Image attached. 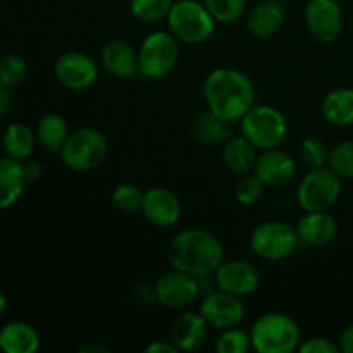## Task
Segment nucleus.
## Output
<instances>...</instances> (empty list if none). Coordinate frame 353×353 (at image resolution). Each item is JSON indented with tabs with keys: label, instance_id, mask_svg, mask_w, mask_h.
I'll return each instance as SVG.
<instances>
[{
	"label": "nucleus",
	"instance_id": "f257e3e1",
	"mask_svg": "<svg viewBox=\"0 0 353 353\" xmlns=\"http://www.w3.org/2000/svg\"><path fill=\"white\" fill-rule=\"evenodd\" d=\"M203 97L209 110L228 123H234L254 107L255 88L245 72L233 68H217L203 81Z\"/></svg>",
	"mask_w": 353,
	"mask_h": 353
},
{
	"label": "nucleus",
	"instance_id": "f03ea898",
	"mask_svg": "<svg viewBox=\"0 0 353 353\" xmlns=\"http://www.w3.org/2000/svg\"><path fill=\"white\" fill-rule=\"evenodd\" d=\"M168 261L172 269L200 276H214L224 261L219 238L203 228H190L176 234L168 247Z\"/></svg>",
	"mask_w": 353,
	"mask_h": 353
},
{
	"label": "nucleus",
	"instance_id": "7ed1b4c3",
	"mask_svg": "<svg viewBox=\"0 0 353 353\" xmlns=\"http://www.w3.org/2000/svg\"><path fill=\"white\" fill-rule=\"evenodd\" d=\"M252 348L259 353H292L300 347V327L293 317L283 312H268L250 327Z\"/></svg>",
	"mask_w": 353,
	"mask_h": 353
},
{
	"label": "nucleus",
	"instance_id": "20e7f679",
	"mask_svg": "<svg viewBox=\"0 0 353 353\" xmlns=\"http://www.w3.org/2000/svg\"><path fill=\"white\" fill-rule=\"evenodd\" d=\"M165 19L169 31L179 41L188 45H199L209 40L217 23L205 3L196 0H174Z\"/></svg>",
	"mask_w": 353,
	"mask_h": 353
},
{
	"label": "nucleus",
	"instance_id": "39448f33",
	"mask_svg": "<svg viewBox=\"0 0 353 353\" xmlns=\"http://www.w3.org/2000/svg\"><path fill=\"white\" fill-rule=\"evenodd\" d=\"M241 134L257 150L278 148L288 134V123L276 107L261 103L255 105L240 119Z\"/></svg>",
	"mask_w": 353,
	"mask_h": 353
},
{
	"label": "nucleus",
	"instance_id": "423d86ee",
	"mask_svg": "<svg viewBox=\"0 0 353 353\" xmlns=\"http://www.w3.org/2000/svg\"><path fill=\"white\" fill-rule=\"evenodd\" d=\"M179 61V40L171 31H154L138 48L140 76L159 79L168 76Z\"/></svg>",
	"mask_w": 353,
	"mask_h": 353
},
{
	"label": "nucleus",
	"instance_id": "0eeeda50",
	"mask_svg": "<svg viewBox=\"0 0 353 353\" xmlns=\"http://www.w3.org/2000/svg\"><path fill=\"white\" fill-rule=\"evenodd\" d=\"M109 152V143L103 133L95 128H81L72 131L59 150L62 162L72 171H90L103 162Z\"/></svg>",
	"mask_w": 353,
	"mask_h": 353
},
{
	"label": "nucleus",
	"instance_id": "6e6552de",
	"mask_svg": "<svg viewBox=\"0 0 353 353\" xmlns=\"http://www.w3.org/2000/svg\"><path fill=\"white\" fill-rule=\"evenodd\" d=\"M300 243L302 241L296 228L283 221H265L255 226L250 234V247L254 254L271 262L288 259Z\"/></svg>",
	"mask_w": 353,
	"mask_h": 353
},
{
	"label": "nucleus",
	"instance_id": "1a4fd4ad",
	"mask_svg": "<svg viewBox=\"0 0 353 353\" xmlns=\"http://www.w3.org/2000/svg\"><path fill=\"white\" fill-rule=\"evenodd\" d=\"M340 176L330 168H312L300 183L296 199L305 212L330 210L338 202L341 193Z\"/></svg>",
	"mask_w": 353,
	"mask_h": 353
},
{
	"label": "nucleus",
	"instance_id": "9d476101",
	"mask_svg": "<svg viewBox=\"0 0 353 353\" xmlns=\"http://www.w3.org/2000/svg\"><path fill=\"white\" fill-rule=\"evenodd\" d=\"M154 296L168 309H186L200 296L199 279L188 272L172 269L159 276L154 285Z\"/></svg>",
	"mask_w": 353,
	"mask_h": 353
},
{
	"label": "nucleus",
	"instance_id": "9b49d317",
	"mask_svg": "<svg viewBox=\"0 0 353 353\" xmlns=\"http://www.w3.org/2000/svg\"><path fill=\"white\" fill-rule=\"evenodd\" d=\"M303 21L310 37L319 43H333L343 28V14L336 0H309Z\"/></svg>",
	"mask_w": 353,
	"mask_h": 353
},
{
	"label": "nucleus",
	"instance_id": "f8f14e48",
	"mask_svg": "<svg viewBox=\"0 0 353 353\" xmlns=\"http://www.w3.org/2000/svg\"><path fill=\"white\" fill-rule=\"evenodd\" d=\"M54 74L64 88L83 92L99 78V65L83 52H65L55 61Z\"/></svg>",
	"mask_w": 353,
	"mask_h": 353
},
{
	"label": "nucleus",
	"instance_id": "ddd939ff",
	"mask_svg": "<svg viewBox=\"0 0 353 353\" xmlns=\"http://www.w3.org/2000/svg\"><path fill=\"white\" fill-rule=\"evenodd\" d=\"M200 314L205 317L209 326L224 331L230 327H236L243 321L245 305L240 296L217 290V292H210L202 296Z\"/></svg>",
	"mask_w": 353,
	"mask_h": 353
},
{
	"label": "nucleus",
	"instance_id": "4468645a",
	"mask_svg": "<svg viewBox=\"0 0 353 353\" xmlns=\"http://www.w3.org/2000/svg\"><path fill=\"white\" fill-rule=\"evenodd\" d=\"M214 281L217 288L236 296H247L254 293L261 285V274L247 261H228L214 272Z\"/></svg>",
	"mask_w": 353,
	"mask_h": 353
},
{
	"label": "nucleus",
	"instance_id": "2eb2a0df",
	"mask_svg": "<svg viewBox=\"0 0 353 353\" xmlns=\"http://www.w3.org/2000/svg\"><path fill=\"white\" fill-rule=\"evenodd\" d=\"M141 212L145 219L157 228H171L181 217V202L174 192L162 186L147 190L143 193Z\"/></svg>",
	"mask_w": 353,
	"mask_h": 353
},
{
	"label": "nucleus",
	"instance_id": "dca6fc26",
	"mask_svg": "<svg viewBox=\"0 0 353 353\" xmlns=\"http://www.w3.org/2000/svg\"><path fill=\"white\" fill-rule=\"evenodd\" d=\"M252 172L265 186L279 188V186L288 185L295 178L296 162L286 152L278 150V148H269V150H262V154L257 155V162H255V168Z\"/></svg>",
	"mask_w": 353,
	"mask_h": 353
},
{
	"label": "nucleus",
	"instance_id": "f3484780",
	"mask_svg": "<svg viewBox=\"0 0 353 353\" xmlns=\"http://www.w3.org/2000/svg\"><path fill=\"white\" fill-rule=\"evenodd\" d=\"M209 323L200 312H183L171 327V341L178 350H199L207 340Z\"/></svg>",
	"mask_w": 353,
	"mask_h": 353
},
{
	"label": "nucleus",
	"instance_id": "a211bd4d",
	"mask_svg": "<svg viewBox=\"0 0 353 353\" xmlns=\"http://www.w3.org/2000/svg\"><path fill=\"white\" fill-rule=\"evenodd\" d=\"M300 241L309 247H324L331 243L338 234V223L327 210L305 212L296 224Z\"/></svg>",
	"mask_w": 353,
	"mask_h": 353
},
{
	"label": "nucleus",
	"instance_id": "6ab92c4d",
	"mask_svg": "<svg viewBox=\"0 0 353 353\" xmlns=\"http://www.w3.org/2000/svg\"><path fill=\"white\" fill-rule=\"evenodd\" d=\"M102 65L109 74L119 79H131L140 74L138 52L124 40H112L102 48Z\"/></svg>",
	"mask_w": 353,
	"mask_h": 353
},
{
	"label": "nucleus",
	"instance_id": "aec40b11",
	"mask_svg": "<svg viewBox=\"0 0 353 353\" xmlns=\"http://www.w3.org/2000/svg\"><path fill=\"white\" fill-rule=\"evenodd\" d=\"M286 19V9L279 0H262L250 9L247 26L254 37L269 38L281 30Z\"/></svg>",
	"mask_w": 353,
	"mask_h": 353
},
{
	"label": "nucleus",
	"instance_id": "412c9836",
	"mask_svg": "<svg viewBox=\"0 0 353 353\" xmlns=\"http://www.w3.org/2000/svg\"><path fill=\"white\" fill-rule=\"evenodd\" d=\"M23 162L0 157V209H9L19 200L26 185Z\"/></svg>",
	"mask_w": 353,
	"mask_h": 353
},
{
	"label": "nucleus",
	"instance_id": "4be33fe9",
	"mask_svg": "<svg viewBox=\"0 0 353 353\" xmlns=\"http://www.w3.org/2000/svg\"><path fill=\"white\" fill-rule=\"evenodd\" d=\"M0 348L6 353H34L40 348V334L28 323H9L0 330Z\"/></svg>",
	"mask_w": 353,
	"mask_h": 353
},
{
	"label": "nucleus",
	"instance_id": "5701e85b",
	"mask_svg": "<svg viewBox=\"0 0 353 353\" xmlns=\"http://www.w3.org/2000/svg\"><path fill=\"white\" fill-rule=\"evenodd\" d=\"M223 162L234 174H248L254 171L257 162V148L243 134L231 137L223 145Z\"/></svg>",
	"mask_w": 353,
	"mask_h": 353
},
{
	"label": "nucleus",
	"instance_id": "b1692460",
	"mask_svg": "<svg viewBox=\"0 0 353 353\" xmlns=\"http://www.w3.org/2000/svg\"><path fill=\"white\" fill-rule=\"evenodd\" d=\"M193 137L207 147L224 145L231 138V123L216 116L212 110H207L196 116L193 123Z\"/></svg>",
	"mask_w": 353,
	"mask_h": 353
},
{
	"label": "nucleus",
	"instance_id": "393cba45",
	"mask_svg": "<svg viewBox=\"0 0 353 353\" xmlns=\"http://www.w3.org/2000/svg\"><path fill=\"white\" fill-rule=\"evenodd\" d=\"M321 112L334 126L353 124V88H338L327 93L321 103Z\"/></svg>",
	"mask_w": 353,
	"mask_h": 353
},
{
	"label": "nucleus",
	"instance_id": "a878e982",
	"mask_svg": "<svg viewBox=\"0 0 353 353\" xmlns=\"http://www.w3.org/2000/svg\"><path fill=\"white\" fill-rule=\"evenodd\" d=\"M2 147L7 157L17 162H24L34 148V133L23 123H14L7 126L2 137Z\"/></svg>",
	"mask_w": 353,
	"mask_h": 353
},
{
	"label": "nucleus",
	"instance_id": "bb28decb",
	"mask_svg": "<svg viewBox=\"0 0 353 353\" xmlns=\"http://www.w3.org/2000/svg\"><path fill=\"white\" fill-rule=\"evenodd\" d=\"M71 134L69 124L61 114H45L37 126V137L47 150L59 152Z\"/></svg>",
	"mask_w": 353,
	"mask_h": 353
},
{
	"label": "nucleus",
	"instance_id": "cd10ccee",
	"mask_svg": "<svg viewBox=\"0 0 353 353\" xmlns=\"http://www.w3.org/2000/svg\"><path fill=\"white\" fill-rule=\"evenodd\" d=\"M174 0H130L133 17L141 23H157L168 17Z\"/></svg>",
	"mask_w": 353,
	"mask_h": 353
},
{
	"label": "nucleus",
	"instance_id": "c85d7f7f",
	"mask_svg": "<svg viewBox=\"0 0 353 353\" xmlns=\"http://www.w3.org/2000/svg\"><path fill=\"white\" fill-rule=\"evenodd\" d=\"M143 193L137 185H131V183H123V185H117L114 188L110 200H112V205L116 207L121 212H137L141 210V203H143Z\"/></svg>",
	"mask_w": 353,
	"mask_h": 353
},
{
	"label": "nucleus",
	"instance_id": "c756f323",
	"mask_svg": "<svg viewBox=\"0 0 353 353\" xmlns=\"http://www.w3.org/2000/svg\"><path fill=\"white\" fill-rule=\"evenodd\" d=\"M205 7L217 23L230 24L243 16L247 0H205Z\"/></svg>",
	"mask_w": 353,
	"mask_h": 353
},
{
	"label": "nucleus",
	"instance_id": "7c9ffc66",
	"mask_svg": "<svg viewBox=\"0 0 353 353\" xmlns=\"http://www.w3.org/2000/svg\"><path fill=\"white\" fill-rule=\"evenodd\" d=\"M330 169H333L340 178H353V140H347L338 143L330 150L327 159Z\"/></svg>",
	"mask_w": 353,
	"mask_h": 353
},
{
	"label": "nucleus",
	"instance_id": "2f4dec72",
	"mask_svg": "<svg viewBox=\"0 0 353 353\" xmlns=\"http://www.w3.org/2000/svg\"><path fill=\"white\" fill-rule=\"evenodd\" d=\"M252 348L250 333L238 327L224 330L216 341V350L219 353H247Z\"/></svg>",
	"mask_w": 353,
	"mask_h": 353
},
{
	"label": "nucleus",
	"instance_id": "473e14b6",
	"mask_svg": "<svg viewBox=\"0 0 353 353\" xmlns=\"http://www.w3.org/2000/svg\"><path fill=\"white\" fill-rule=\"evenodd\" d=\"M28 64L23 57L9 54L0 57V81L7 86H16L26 78Z\"/></svg>",
	"mask_w": 353,
	"mask_h": 353
},
{
	"label": "nucleus",
	"instance_id": "72a5a7b5",
	"mask_svg": "<svg viewBox=\"0 0 353 353\" xmlns=\"http://www.w3.org/2000/svg\"><path fill=\"white\" fill-rule=\"evenodd\" d=\"M264 186L255 174H243L234 186V199L243 205H254L264 195Z\"/></svg>",
	"mask_w": 353,
	"mask_h": 353
},
{
	"label": "nucleus",
	"instance_id": "f704fd0d",
	"mask_svg": "<svg viewBox=\"0 0 353 353\" xmlns=\"http://www.w3.org/2000/svg\"><path fill=\"white\" fill-rule=\"evenodd\" d=\"M300 155L310 168H324L330 159V148L319 138H307L300 145Z\"/></svg>",
	"mask_w": 353,
	"mask_h": 353
},
{
	"label": "nucleus",
	"instance_id": "c9c22d12",
	"mask_svg": "<svg viewBox=\"0 0 353 353\" xmlns=\"http://www.w3.org/2000/svg\"><path fill=\"white\" fill-rule=\"evenodd\" d=\"M299 350L302 353H338L340 352V347L336 343H333L331 340L323 336L309 338L307 341L300 343Z\"/></svg>",
	"mask_w": 353,
	"mask_h": 353
},
{
	"label": "nucleus",
	"instance_id": "e433bc0d",
	"mask_svg": "<svg viewBox=\"0 0 353 353\" xmlns=\"http://www.w3.org/2000/svg\"><path fill=\"white\" fill-rule=\"evenodd\" d=\"M338 347H340V352L353 353V323L341 331L338 338Z\"/></svg>",
	"mask_w": 353,
	"mask_h": 353
},
{
	"label": "nucleus",
	"instance_id": "4c0bfd02",
	"mask_svg": "<svg viewBox=\"0 0 353 353\" xmlns=\"http://www.w3.org/2000/svg\"><path fill=\"white\" fill-rule=\"evenodd\" d=\"M176 352L179 350L172 341H162V340L154 341V343H150L147 348H145V353H176Z\"/></svg>",
	"mask_w": 353,
	"mask_h": 353
},
{
	"label": "nucleus",
	"instance_id": "58836bf2",
	"mask_svg": "<svg viewBox=\"0 0 353 353\" xmlns=\"http://www.w3.org/2000/svg\"><path fill=\"white\" fill-rule=\"evenodd\" d=\"M23 169H24V176H26L28 181H37V179H40L41 172H43L41 165L34 161L23 162Z\"/></svg>",
	"mask_w": 353,
	"mask_h": 353
},
{
	"label": "nucleus",
	"instance_id": "ea45409f",
	"mask_svg": "<svg viewBox=\"0 0 353 353\" xmlns=\"http://www.w3.org/2000/svg\"><path fill=\"white\" fill-rule=\"evenodd\" d=\"M10 102H12V97H10L9 86L0 81V116H3L9 110Z\"/></svg>",
	"mask_w": 353,
	"mask_h": 353
},
{
	"label": "nucleus",
	"instance_id": "a19ab883",
	"mask_svg": "<svg viewBox=\"0 0 353 353\" xmlns=\"http://www.w3.org/2000/svg\"><path fill=\"white\" fill-rule=\"evenodd\" d=\"M79 353H110V348L99 343H88L79 347Z\"/></svg>",
	"mask_w": 353,
	"mask_h": 353
},
{
	"label": "nucleus",
	"instance_id": "79ce46f5",
	"mask_svg": "<svg viewBox=\"0 0 353 353\" xmlns=\"http://www.w3.org/2000/svg\"><path fill=\"white\" fill-rule=\"evenodd\" d=\"M6 307H7V299H6V295L2 293V290H0V316L6 312Z\"/></svg>",
	"mask_w": 353,
	"mask_h": 353
}]
</instances>
